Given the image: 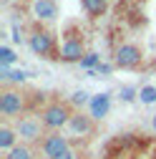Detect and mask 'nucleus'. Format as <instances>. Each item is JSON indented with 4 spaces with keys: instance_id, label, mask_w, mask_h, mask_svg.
<instances>
[{
    "instance_id": "obj_1",
    "label": "nucleus",
    "mask_w": 156,
    "mask_h": 159,
    "mask_svg": "<svg viewBox=\"0 0 156 159\" xmlns=\"http://www.w3.org/2000/svg\"><path fill=\"white\" fill-rule=\"evenodd\" d=\"M76 111L71 109L68 101H50L43 111H41V119H43V126L48 131H63L71 121V116Z\"/></svg>"
},
{
    "instance_id": "obj_2",
    "label": "nucleus",
    "mask_w": 156,
    "mask_h": 159,
    "mask_svg": "<svg viewBox=\"0 0 156 159\" xmlns=\"http://www.w3.org/2000/svg\"><path fill=\"white\" fill-rule=\"evenodd\" d=\"M15 131H18V136H20V142H25V144H38V142H43L46 139V134H48V129L43 126V119H41V114H23L20 119H15Z\"/></svg>"
},
{
    "instance_id": "obj_3",
    "label": "nucleus",
    "mask_w": 156,
    "mask_h": 159,
    "mask_svg": "<svg viewBox=\"0 0 156 159\" xmlns=\"http://www.w3.org/2000/svg\"><path fill=\"white\" fill-rule=\"evenodd\" d=\"M28 46L35 56L41 58H58V48H55V35L43 28V25H33V30L28 33Z\"/></svg>"
},
{
    "instance_id": "obj_4",
    "label": "nucleus",
    "mask_w": 156,
    "mask_h": 159,
    "mask_svg": "<svg viewBox=\"0 0 156 159\" xmlns=\"http://www.w3.org/2000/svg\"><path fill=\"white\" fill-rule=\"evenodd\" d=\"M144 63V51L141 46H136L131 41H124L116 46L113 51V66L116 68H121V71H133V68H139Z\"/></svg>"
},
{
    "instance_id": "obj_5",
    "label": "nucleus",
    "mask_w": 156,
    "mask_h": 159,
    "mask_svg": "<svg viewBox=\"0 0 156 159\" xmlns=\"http://www.w3.org/2000/svg\"><path fill=\"white\" fill-rule=\"evenodd\" d=\"M0 114L5 119H20L25 114V93L20 89L5 86L0 91Z\"/></svg>"
},
{
    "instance_id": "obj_6",
    "label": "nucleus",
    "mask_w": 156,
    "mask_h": 159,
    "mask_svg": "<svg viewBox=\"0 0 156 159\" xmlns=\"http://www.w3.org/2000/svg\"><path fill=\"white\" fill-rule=\"evenodd\" d=\"M86 53L88 51H86L83 38L81 35H73V33H66L61 48H58V61H63V63H81Z\"/></svg>"
},
{
    "instance_id": "obj_7",
    "label": "nucleus",
    "mask_w": 156,
    "mask_h": 159,
    "mask_svg": "<svg viewBox=\"0 0 156 159\" xmlns=\"http://www.w3.org/2000/svg\"><path fill=\"white\" fill-rule=\"evenodd\" d=\"M68 147H71V139L63 131H48L46 139L41 142V154H43V159H55L58 154H63Z\"/></svg>"
},
{
    "instance_id": "obj_8",
    "label": "nucleus",
    "mask_w": 156,
    "mask_h": 159,
    "mask_svg": "<svg viewBox=\"0 0 156 159\" xmlns=\"http://www.w3.org/2000/svg\"><path fill=\"white\" fill-rule=\"evenodd\" d=\"M96 129V121L91 119V114H83V111H76L71 116V121L66 126V134L68 136H91Z\"/></svg>"
},
{
    "instance_id": "obj_9",
    "label": "nucleus",
    "mask_w": 156,
    "mask_h": 159,
    "mask_svg": "<svg viewBox=\"0 0 156 159\" xmlns=\"http://www.w3.org/2000/svg\"><path fill=\"white\" fill-rule=\"evenodd\" d=\"M30 15L38 23H50L58 15V3L55 0H30Z\"/></svg>"
},
{
    "instance_id": "obj_10",
    "label": "nucleus",
    "mask_w": 156,
    "mask_h": 159,
    "mask_svg": "<svg viewBox=\"0 0 156 159\" xmlns=\"http://www.w3.org/2000/svg\"><path fill=\"white\" fill-rule=\"evenodd\" d=\"M88 114L93 121H101V119H106L111 114V93L108 91H101L91 96V104H88Z\"/></svg>"
},
{
    "instance_id": "obj_11",
    "label": "nucleus",
    "mask_w": 156,
    "mask_h": 159,
    "mask_svg": "<svg viewBox=\"0 0 156 159\" xmlns=\"http://www.w3.org/2000/svg\"><path fill=\"white\" fill-rule=\"evenodd\" d=\"M18 144H20V136H18L15 126L3 124V126H0V152L8 154V152H10L13 147H18Z\"/></svg>"
},
{
    "instance_id": "obj_12",
    "label": "nucleus",
    "mask_w": 156,
    "mask_h": 159,
    "mask_svg": "<svg viewBox=\"0 0 156 159\" xmlns=\"http://www.w3.org/2000/svg\"><path fill=\"white\" fill-rule=\"evenodd\" d=\"M3 159H35V152H33V147H30V144L20 142L18 147H13L8 154H3Z\"/></svg>"
},
{
    "instance_id": "obj_13",
    "label": "nucleus",
    "mask_w": 156,
    "mask_h": 159,
    "mask_svg": "<svg viewBox=\"0 0 156 159\" xmlns=\"http://www.w3.org/2000/svg\"><path fill=\"white\" fill-rule=\"evenodd\" d=\"M81 5L91 18H101L108 8V0H81Z\"/></svg>"
},
{
    "instance_id": "obj_14",
    "label": "nucleus",
    "mask_w": 156,
    "mask_h": 159,
    "mask_svg": "<svg viewBox=\"0 0 156 159\" xmlns=\"http://www.w3.org/2000/svg\"><path fill=\"white\" fill-rule=\"evenodd\" d=\"M98 63H101V56L96 53V51H88V53L83 56V61L78 63V66H81V68L88 73V71H96V68H98Z\"/></svg>"
},
{
    "instance_id": "obj_15",
    "label": "nucleus",
    "mask_w": 156,
    "mask_h": 159,
    "mask_svg": "<svg viewBox=\"0 0 156 159\" xmlns=\"http://www.w3.org/2000/svg\"><path fill=\"white\" fill-rule=\"evenodd\" d=\"M15 61H18L15 51H13L10 46H5V43H3V46H0V66H8V68H10Z\"/></svg>"
},
{
    "instance_id": "obj_16",
    "label": "nucleus",
    "mask_w": 156,
    "mask_h": 159,
    "mask_svg": "<svg viewBox=\"0 0 156 159\" xmlns=\"http://www.w3.org/2000/svg\"><path fill=\"white\" fill-rule=\"evenodd\" d=\"M139 101L141 104H156V86H151V84L141 86L139 89Z\"/></svg>"
},
{
    "instance_id": "obj_17",
    "label": "nucleus",
    "mask_w": 156,
    "mask_h": 159,
    "mask_svg": "<svg viewBox=\"0 0 156 159\" xmlns=\"http://www.w3.org/2000/svg\"><path fill=\"white\" fill-rule=\"evenodd\" d=\"M119 98L124 104H133L136 98H139V89H136V86H121L119 89Z\"/></svg>"
},
{
    "instance_id": "obj_18",
    "label": "nucleus",
    "mask_w": 156,
    "mask_h": 159,
    "mask_svg": "<svg viewBox=\"0 0 156 159\" xmlns=\"http://www.w3.org/2000/svg\"><path fill=\"white\" fill-rule=\"evenodd\" d=\"M91 104V96H88V91H73V96H71V106H88Z\"/></svg>"
},
{
    "instance_id": "obj_19",
    "label": "nucleus",
    "mask_w": 156,
    "mask_h": 159,
    "mask_svg": "<svg viewBox=\"0 0 156 159\" xmlns=\"http://www.w3.org/2000/svg\"><path fill=\"white\" fill-rule=\"evenodd\" d=\"M28 78V71H8V76L3 78V84H23Z\"/></svg>"
},
{
    "instance_id": "obj_20",
    "label": "nucleus",
    "mask_w": 156,
    "mask_h": 159,
    "mask_svg": "<svg viewBox=\"0 0 156 159\" xmlns=\"http://www.w3.org/2000/svg\"><path fill=\"white\" fill-rule=\"evenodd\" d=\"M113 68H116L113 63H103V61H101L96 71H88V76H91V78H93V76H111V73H113Z\"/></svg>"
},
{
    "instance_id": "obj_21",
    "label": "nucleus",
    "mask_w": 156,
    "mask_h": 159,
    "mask_svg": "<svg viewBox=\"0 0 156 159\" xmlns=\"http://www.w3.org/2000/svg\"><path fill=\"white\" fill-rule=\"evenodd\" d=\"M55 159H78V157H76V152H73V147H68V149H66L63 154H58Z\"/></svg>"
},
{
    "instance_id": "obj_22",
    "label": "nucleus",
    "mask_w": 156,
    "mask_h": 159,
    "mask_svg": "<svg viewBox=\"0 0 156 159\" xmlns=\"http://www.w3.org/2000/svg\"><path fill=\"white\" fill-rule=\"evenodd\" d=\"M151 129H154V131H156V114H154V116H151Z\"/></svg>"
}]
</instances>
